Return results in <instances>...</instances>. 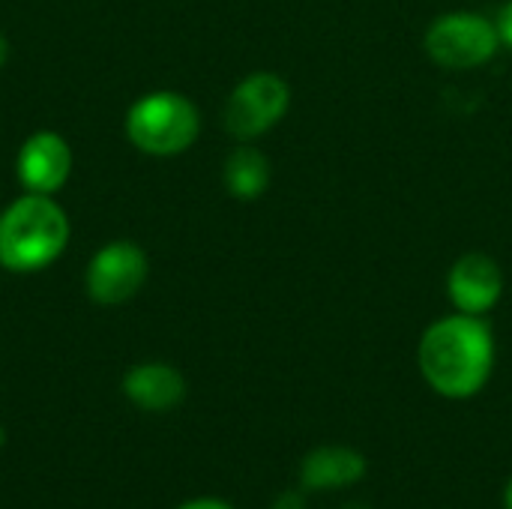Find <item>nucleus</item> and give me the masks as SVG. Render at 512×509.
<instances>
[{"label":"nucleus","instance_id":"1a4fd4ad","mask_svg":"<svg viewBox=\"0 0 512 509\" xmlns=\"http://www.w3.org/2000/svg\"><path fill=\"white\" fill-rule=\"evenodd\" d=\"M123 396L147 414H165L183 405L186 378L171 363H135L123 375Z\"/></svg>","mask_w":512,"mask_h":509},{"label":"nucleus","instance_id":"39448f33","mask_svg":"<svg viewBox=\"0 0 512 509\" xmlns=\"http://www.w3.org/2000/svg\"><path fill=\"white\" fill-rule=\"evenodd\" d=\"M291 108V84L279 72H249L234 84L222 108L225 132L246 144L276 129Z\"/></svg>","mask_w":512,"mask_h":509},{"label":"nucleus","instance_id":"20e7f679","mask_svg":"<svg viewBox=\"0 0 512 509\" xmlns=\"http://www.w3.org/2000/svg\"><path fill=\"white\" fill-rule=\"evenodd\" d=\"M501 45L498 21L465 9L438 15L423 36L429 60L441 69H480L495 60Z\"/></svg>","mask_w":512,"mask_h":509},{"label":"nucleus","instance_id":"ddd939ff","mask_svg":"<svg viewBox=\"0 0 512 509\" xmlns=\"http://www.w3.org/2000/svg\"><path fill=\"white\" fill-rule=\"evenodd\" d=\"M177 509H234V507H231V504H225V501H219V498H195V501L180 504Z\"/></svg>","mask_w":512,"mask_h":509},{"label":"nucleus","instance_id":"2eb2a0df","mask_svg":"<svg viewBox=\"0 0 512 509\" xmlns=\"http://www.w3.org/2000/svg\"><path fill=\"white\" fill-rule=\"evenodd\" d=\"M9 63V39L0 33V72H3V66Z\"/></svg>","mask_w":512,"mask_h":509},{"label":"nucleus","instance_id":"f03ea898","mask_svg":"<svg viewBox=\"0 0 512 509\" xmlns=\"http://www.w3.org/2000/svg\"><path fill=\"white\" fill-rule=\"evenodd\" d=\"M72 219L57 195L24 192L0 210V270L15 276L42 273L63 258Z\"/></svg>","mask_w":512,"mask_h":509},{"label":"nucleus","instance_id":"9d476101","mask_svg":"<svg viewBox=\"0 0 512 509\" xmlns=\"http://www.w3.org/2000/svg\"><path fill=\"white\" fill-rule=\"evenodd\" d=\"M369 474V462L360 450L348 444H324L303 456L300 486L306 492H336L357 486Z\"/></svg>","mask_w":512,"mask_h":509},{"label":"nucleus","instance_id":"4468645a","mask_svg":"<svg viewBox=\"0 0 512 509\" xmlns=\"http://www.w3.org/2000/svg\"><path fill=\"white\" fill-rule=\"evenodd\" d=\"M273 509H303V498H300L297 492H285V495L276 501V507Z\"/></svg>","mask_w":512,"mask_h":509},{"label":"nucleus","instance_id":"7ed1b4c3","mask_svg":"<svg viewBox=\"0 0 512 509\" xmlns=\"http://www.w3.org/2000/svg\"><path fill=\"white\" fill-rule=\"evenodd\" d=\"M123 132L138 153L171 159L198 141L201 111L180 90H150L126 108Z\"/></svg>","mask_w":512,"mask_h":509},{"label":"nucleus","instance_id":"f3484780","mask_svg":"<svg viewBox=\"0 0 512 509\" xmlns=\"http://www.w3.org/2000/svg\"><path fill=\"white\" fill-rule=\"evenodd\" d=\"M6 444V432H3V426H0V447Z\"/></svg>","mask_w":512,"mask_h":509},{"label":"nucleus","instance_id":"f8f14e48","mask_svg":"<svg viewBox=\"0 0 512 509\" xmlns=\"http://www.w3.org/2000/svg\"><path fill=\"white\" fill-rule=\"evenodd\" d=\"M498 30H501L504 45H510L512 48V0L504 3V9H501V15H498Z\"/></svg>","mask_w":512,"mask_h":509},{"label":"nucleus","instance_id":"9b49d317","mask_svg":"<svg viewBox=\"0 0 512 509\" xmlns=\"http://www.w3.org/2000/svg\"><path fill=\"white\" fill-rule=\"evenodd\" d=\"M270 180H273L270 159L258 147H252V141L234 147L225 156L222 183H225L231 198H237V201H258L267 192Z\"/></svg>","mask_w":512,"mask_h":509},{"label":"nucleus","instance_id":"6e6552de","mask_svg":"<svg viewBox=\"0 0 512 509\" xmlns=\"http://www.w3.org/2000/svg\"><path fill=\"white\" fill-rule=\"evenodd\" d=\"M504 294V270L486 252H465L447 273V297L456 312L489 315Z\"/></svg>","mask_w":512,"mask_h":509},{"label":"nucleus","instance_id":"423d86ee","mask_svg":"<svg viewBox=\"0 0 512 509\" xmlns=\"http://www.w3.org/2000/svg\"><path fill=\"white\" fill-rule=\"evenodd\" d=\"M150 276V258L135 240L102 243L84 267V291L96 306L129 303Z\"/></svg>","mask_w":512,"mask_h":509},{"label":"nucleus","instance_id":"0eeeda50","mask_svg":"<svg viewBox=\"0 0 512 509\" xmlns=\"http://www.w3.org/2000/svg\"><path fill=\"white\" fill-rule=\"evenodd\" d=\"M72 147L54 129H39L24 138L15 156V177L24 192L57 195L72 177Z\"/></svg>","mask_w":512,"mask_h":509},{"label":"nucleus","instance_id":"dca6fc26","mask_svg":"<svg viewBox=\"0 0 512 509\" xmlns=\"http://www.w3.org/2000/svg\"><path fill=\"white\" fill-rule=\"evenodd\" d=\"M504 509H512V477L507 480V486H504Z\"/></svg>","mask_w":512,"mask_h":509},{"label":"nucleus","instance_id":"f257e3e1","mask_svg":"<svg viewBox=\"0 0 512 509\" xmlns=\"http://www.w3.org/2000/svg\"><path fill=\"white\" fill-rule=\"evenodd\" d=\"M417 369L441 399H474L495 372L492 327L486 318L465 312L432 321L417 345Z\"/></svg>","mask_w":512,"mask_h":509}]
</instances>
